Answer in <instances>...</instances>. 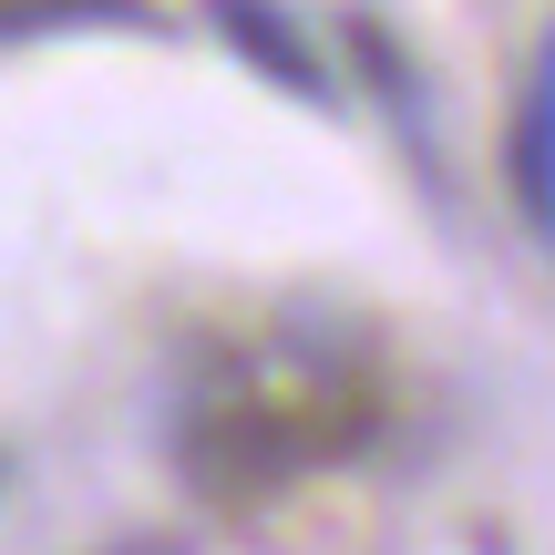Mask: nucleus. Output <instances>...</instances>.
Masks as SVG:
<instances>
[{
    "mask_svg": "<svg viewBox=\"0 0 555 555\" xmlns=\"http://www.w3.org/2000/svg\"><path fill=\"white\" fill-rule=\"evenodd\" d=\"M206 21H217L237 52H258V73H278L288 93H330V73L309 62V41L278 21V0H206Z\"/></svg>",
    "mask_w": 555,
    "mask_h": 555,
    "instance_id": "obj_2",
    "label": "nucleus"
},
{
    "mask_svg": "<svg viewBox=\"0 0 555 555\" xmlns=\"http://www.w3.org/2000/svg\"><path fill=\"white\" fill-rule=\"evenodd\" d=\"M504 176H515V217L525 227H545L555 217V82L545 73H525V93H515V134H504Z\"/></svg>",
    "mask_w": 555,
    "mask_h": 555,
    "instance_id": "obj_1",
    "label": "nucleus"
},
{
    "mask_svg": "<svg viewBox=\"0 0 555 555\" xmlns=\"http://www.w3.org/2000/svg\"><path fill=\"white\" fill-rule=\"evenodd\" d=\"M134 555H155V545H134Z\"/></svg>",
    "mask_w": 555,
    "mask_h": 555,
    "instance_id": "obj_3",
    "label": "nucleus"
}]
</instances>
